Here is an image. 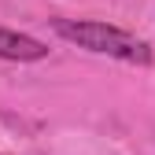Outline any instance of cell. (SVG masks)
Listing matches in <instances>:
<instances>
[{
	"instance_id": "1",
	"label": "cell",
	"mask_w": 155,
	"mask_h": 155,
	"mask_svg": "<svg viewBox=\"0 0 155 155\" xmlns=\"http://www.w3.org/2000/svg\"><path fill=\"white\" fill-rule=\"evenodd\" d=\"M55 33L63 41L96 52V55H111V59H122V63H137L148 67L151 63V48L144 41H137L133 33L118 30V26H107V22H92V18H55Z\"/></svg>"
},
{
	"instance_id": "2",
	"label": "cell",
	"mask_w": 155,
	"mask_h": 155,
	"mask_svg": "<svg viewBox=\"0 0 155 155\" xmlns=\"http://www.w3.org/2000/svg\"><path fill=\"white\" fill-rule=\"evenodd\" d=\"M45 55H48V48L37 41V37L0 26V59H11V63H37V59H45Z\"/></svg>"
},
{
	"instance_id": "3",
	"label": "cell",
	"mask_w": 155,
	"mask_h": 155,
	"mask_svg": "<svg viewBox=\"0 0 155 155\" xmlns=\"http://www.w3.org/2000/svg\"><path fill=\"white\" fill-rule=\"evenodd\" d=\"M0 155H4V151H0Z\"/></svg>"
}]
</instances>
